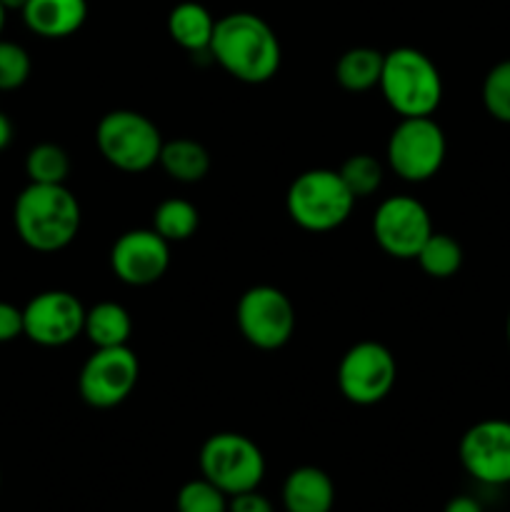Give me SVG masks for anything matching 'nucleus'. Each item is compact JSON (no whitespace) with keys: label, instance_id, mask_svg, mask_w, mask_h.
<instances>
[{"label":"nucleus","instance_id":"nucleus-7","mask_svg":"<svg viewBox=\"0 0 510 512\" xmlns=\"http://www.w3.org/2000/svg\"><path fill=\"white\" fill-rule=\"evenodd\" d=\"M448 143L445 133L430 115L403 118L388 138V165L408 183H425L443 168Z\"/></svg>","mask_w":510,"mask_h":512},{"label":"nucleus","instance_id":"nucleus-26","mask_svg":"<svg viewBox=\"0 0 510 512\" xmlns=\"http://www.w3.org/2000/svg\"><path fill=\"white\" fill-rule=\"evenodd\" d=\"M483 105L495 120L510 125V58L495 63L485 75Z\"/></svg>","mask_w":510,"mask_h":512},{"label":"nucleus","instance_id":"nucleus-5","mask_svg":"<svg viewBox=\"0 0 510 512\" xmlns=\"http://www.w3.org/2000/svg\"><path fill=\"white\" fill-rule=\"evenodd\" d=\"M100 155L123 173H145L158 165L163 135L158 125L135 110H110L95 128Z\"/></svg>","mask_w":510,"mask_h":512},{"label":"nucleus","instance_id":"nucleus-34","mask_svg":"<svg viewBox=\"0 0 510 512\" xmlns=\"http://www.w3.org/2000/svg\"><path fill=\"white\" fill-rule=\"evenodd\" d=\"M505 338H508V345H510V313H508V320H505Z\"/></svg>","mask_w":510,"mask_h":512},{"label":"nucleus","instance_id":"nucleus-31","mask_svg":"<svg viewBox=\"0 0 510 512\" xmlns=\"http://www.w3.org/2000/svg\"><path fill=\"white\" fill-rule=\"evenodd\" d=\"M13 140V123L5 113H0V150H5Z\"/></svg>","mask_w":510,"mask_h":512},{"label":"nucleus","instance_id":"nucleus-16","mask_svg":"<svg viewBox=\"0 0 510 512\" xmlns=\"http://www.w3.org/2000/svg\"><path fill=\"white\" fill-rule=\"evenodd\" d=\"M285 512H330L335 505V485L325 470L315 465L295 468L283 483Z\"/></svg>","mask_w":510,"mask_h":512},{"label":"nucleus","instance_id":"nucleus-23","mask_svg":"<svg viewBox=\"0 0 510 512\" xmlns=\"http://www.w3.org/2000/svg\"><path fill=\"white\" fill-rule=\"evenodd\" d=\"M25 173L30 183L45 185H63L70 173V158L60 145L55 143H38L30 148L25 158Z\"/></svg>","mask_w":510,"mask_h":512},{"label":"nucleus","instance_id":"nucleus-12","mask_svg":"<svg viewBox=\"0 0 510 512\" xmlns=\"http://www.w3.org/2000/svg\"><path fill=\"white\" fill-rule=\"evenodd\" d=\"M85 328V308L68 290H45L23 308L25 338L43 348H63Z\"/></svg>","mask_w":510,"mask_h":512},{"label":"nucleus","instance_id":"nucleus-27","mask_svg":"<svg viewBox=\"0 0 510 512\" xmlns=\"http://www.w3.org/2000/svg\"><path fill=\"white\" fill-rule=\"evenodd\" d=\"M30 78V55L23 45L0 38V90H18Z\"/></svg>","mask_w":510,"mask_h":512},{"label":"nucleus","instance_id":"nucleus-30","mask_svg":"<svg viewBox=\"0 0 510 512\" xmlns=\"http://www.w3.org/2000/svg\"><path fill=\"white\" fill-rule=\"evenodd\" d=\"M445 512H483V505L475 498H470V495H458V498H453L445 505Z\"/></svg>","mask_w":510,"mask_h":512},{"label":"nucleus","instance_id":"nucleus-21","mask_svg":"<svg viewBox=\"0 0 510 512\" xmlns=\"http://www.w3.org/2000/svg\"><path fill=\"white\" fill-rule=\"evenodd\" d=\"M200 225V213L190 200L168 198L155 208L153 230L168 243H183L193 238Z\"/></svg>","mask_w":510,"mask_h":512},{"label":"nucleus","instance_id":"nucleus-1","mask_svg":"<svg viewBox=\"0 0 510 512\" xmlns=\"http://www.w3.org/2000/svg\"><path fill=\"white\" fill-rule=\"evenodd\" d=\"M210 55L225 73L248 85L268 83L283 60L278 35L255 13H228L215 20Z\"/></svg>","mask_w":510,"mask_h":512},{"label":"nucleus","instance_id":"nucleus-24","mask_svg":"<svg viewBox=\"0 0 510 512\" xmlns=\"http://www.w3.org/2000/svg\"><path fill=\"white\" fill-rule=\"evenodd\" d=\"M343 183L348 185V190L353 193V198H370L373 193H378V188L383 185V165L378 158L368 153L350 155L343 163V168L338 170Z\"/></svg>","mask_w":510,"mask_h":512},{"label":"nucleus","instance_id":"nucleus-32","mask_svg":"<svg viewBox=\"0 0 510 512\" xmlns=\"http://www.w3.org/2000/svg\"><path fill=\"white\" fill-rule=\"evenodd\" d=\"M0 3H3L5 10H20V13H23V8L30 0H0Z\"/></svg>","mask_w":510,"mask_h":512},{"label":"nucleus","instance_id":"nucleus-28","mask_svg":"<svg viewBox=\"0 0 510 512\" xmlns=\"http://www.w3.org/2000/svg\"><path fill=\"white\" fill-rule=\"evenodd\" d=\"M23 333V310L0 300V343H13Z\"/></svg>","mask_w":510,"mask_h":512},{"label":"nucleus","instance_id":"nucleus-10","mask_svg":"<svg viewBox=\"0 0 510 512\" xmlns=\"http://www.w3.org/2000/svg\"><path fill=\"white\" fill-rule=\"evenodd\" d=\"M140 363L138 355L128 348H95V353L85 360L78 378L80 398L90 408L108 410L128 400L138 385Z\"/></svg>","mask_w":510,"mask_h":512},{"label":"nucleus","instance_id":"nucleus-11","mask_svg":"<svg viewBox=\"0 0 510 512\" xmlns=\"http://www.w3.org/2000/svg\"><path fill=\"white\" fill-rule=\"evenodd\" d=\"M373 235L390 258L415 260L425 240L433 235L428 208L408 195H393L375 210Z\"/></svg>","mask_w":510,"mask_h":512},{"label":"nucleus","instance_id":"nucleus-2","mask_svg":"<svg viewBox=\"0 0 510 512\" xmlns=\"http://www.w3.org/2000/svg\"><path fill=\"white\" fill-rule=\"evenodd\" d=\"M80 203L63 185L30 183L20 190L13 205L18 238L38 253H58L68 248L80 230Z\"/></svg>","mask_w":510,"mask_h":512},{"label":"nucleus","instance_id":"nucleus-3","mask_svg":"<svg viewBox=\"0 0 510 512\" xmlns=\"http://www.w3.org/2000/svg\"><path fill=\"white\" fill-rule=\"evenodd\" d=\"M378 85L385 103L400 118L433 115L443 100V78L438 65L415 48H395L385 53Z\"/></svg>","mask_w":510,"mask_h":512},{"label":"nucleus","instance_id":"nucleus-13","mask_svg":"<svg viewBox=\"0 0 510 512\" xmlns=\"http://www.w3.org/2000/svg\"><path fill=\"white\" fill-rule=\"evenodd\" d=\"M460 463L483 485L510 483V420H480L460 438Z\"/></svg>","mask_w":510,"mask_h":512},{"label":"nucleus","instance_id":"nucleus-20","mask_svg":"<svg viewBox=\"0 0 510 512\" xmlns=\"http://www.w3.org/2000/svg\"><path fill=\"white\" fill-rule=\"evenodd\" d=\"M385 55L375 48H350L335 63V80L350 93H365L380 83Z\"/></svg>","mask_w":510,"mask_h":512},{"label":"nucleus","instance_id":"nucleus-4","mask_svg":"<svg viewBox=\"0 0 510 512\" xmlns=\"http://www.w3.org/2000/svg\"><path fill=\"white\" fill-rule=\"evenodd\" d=\"M355 198L338 170L313 168L290 183L285 208L290 220L310 233H328L340 228L353 213Z\"/></svg>","mask_w":510,"mask_h":512},{"label":"nucleus","instance_id":"nucleus-15","mask_svg":"<svg viewBox=\"0 0 510 512\" xmlns=\"http://www.w3.org/2000/svg\"><path fill=\"white\" fill-rule=\"evenodd\" d=\"M88 18L85 0H30L23 8V20L35 35L48 40L70 38Z\"/></svg>","mask_w":510,"mask_h":512},{"label":"nucleus","instance_id":"nucleus-22","mask_svg":"<svg viewBox=\"0 0 510 512\" xmlns=\"http://www.w3.org/2000/svg\"><path fill=\"white\" fill-rule=\"evenodd\" d=\"M415 260H418L425 275H430L435 280H445L453 278L460 270V265H463V248H460V243L455 238H450L445 233H435L433 230V235L425 240L420 253L415 255Z\"/></svg>","mask_w":510,"mask_h":512},{"label":"nucleus","instance_id":"nucleus-8","mask_svg":"<svg viewBox=\"0 0 510 512\" xmlns=\"http://www.w3.org/2000/svg\"><path fill=\"white\" fill-rule=\"evenodd\" d=\"M240 335L260 350H278L293 338L295 308L283 290L273 285H253L235 308Z\"/></svg>","mask_w":510,"mask_h":512},{"label":"nucleus","instance_id":"nucleus-29","mask_svg":"<svg viewBox=\"0 0 510 512\" xmlns=\"http://www.w3.org/2000/svg\"><path fill=\"white\" fill-rule=\"evenodd\" d=\"M228 512H273V505L258 490H248L228 500Z\"/></svg>","mask_w":510,"mask_h":512},{"label":"nucleus","instance_id":"nucleus-9","mask_svg":"<svg viewBox=\"0 0 510 512\" xmlns=\"http://www.w3.org/2000/svg\"><path fill=\"white\" fill-rule=\"evenodd\" d=\"M338 388L353 405H375L385 400L398 378L393 353L383 343L363 340L345 350L338 365Z\"/></svg>","mask_w":510,"mask_h":512},{"label":"nucleus","instance_id":"nucleus-18","mask_svg":"<svg viewBox=\"0 0 510 512\" xmlns=\"http://www.w3.org/2000/svg\"><path fill=\"white\" fill-rule=\"evenodd\" d=\"M83 333L88 335L95 348H120V345H128L130 333H133V320L123 305L105 300V303L85 310Z\"/></svg>","mask_w":510,"mask_h":512},{"label":"nucleus","instance_id":"nucleus-25","mask_svg":"<svg viewBox=\"0 0 510 512\" xmlns=\"http://www.w3.org/2000/svg\"><path fill=\"white\" fill-rule=\"evenodd\" d=\"M175 508L178 512H228V495L210 480L198 478L178 490Z\"/></svg>","mask_w":510,"mask_h":512},{"label":"nucleus","instance_id":"nucleus-6","mask_svg":"<svg viewBox=\"0 0 510 512\" xmlns=\"http://www.w3.org/2000/svg\"><path fill=\"white\" fill-rule=\"evenodd\" d=\"M203 478L228 498L258 490L265 475V458L258 445L240 433H215L200 448Z\"/></svg>","mask_w":510,"mask_h":512},{"label":"nucleus","instance_id":"nucleus-14","mask_svg":"<svg viewBox=\"0 0 510 512\" xmlns=\"http://www.w3.org/2000/svg\"><path fill=\"white\" fill-rule=\"evenodd\" d=\"M110 268L118 280L135 288L158 283L170 268V243L153 228L128 230L113 243Z\"/></svg>","mask_w":510,"mask_h":512},{"label":"nucleus","instance_id":"nucleus-19","mask_svg":"<svg viewBox=\"0 0 510 512\" xmlns=\"http://www.w3.org/2000/svg\"><path fill=\"white\" fill-rule=\"evenodd\" d=\"M158 165L178 183H200L210 170V153L198 140H165Z\"/></svg>","mask_w":510,"mask_h":512},{"label":"nucleus","instance_id":"nucleus-17","mask_svg":"<svg viewBox=\"0 0 510 512\" xmlns=\"http://www.w3.org/2000/svg\"><path fill=\"white\" fill-rule=\"evenodd\" d=\"M215 20L205 5L195 0L178 3L168 15V33L173 43L188 53H210V40H213Z\"/></svg>","mask_w":510,"mask_h":512},{"label":"nucleus","instance_id":"nucleus-33","mask_svg":"<svg viewBox=\"0 0 510 512\" xmlns=\"http://www.w3.org/2000/svg\"><path fill=\"white\" fill-rule=\"evenodd\" d=\"M5 13H8V10H5L3 3H0V35H3V28H5Z\"/></svg>","mask_w":510,"mask_h":512}]
</instances>
